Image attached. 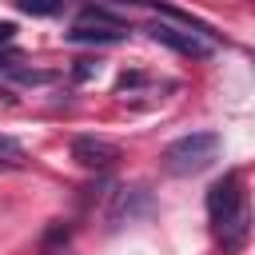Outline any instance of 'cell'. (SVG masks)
<instances>
[{
    "mask_svg": "<svg viewBox=\"0 0 255 255\" xmlns=\"http://www.w3.org/2000/svg\"><path fill=\"white\" fill-rule=\"evenodd\" d=\"M68 239H72V223H68V219H56V223L44 231V239H40V251H44V255H52V251H56V247H64Z\"/></svg>",
    "mask_w": 255,
    "mask_h": 255,
    "instance_id": "obj_8",
    "label": "cell"
},
{
    "mask_svg": "<svg viewBox=\"0 0 255 255\" xmlns=\"http://www.w3.org/2000/svg\"><path fill=\"white\" fill-rule=\"evenodd\" d=\"M72 159L84 171H108L120 159V143H112L104 135H76L72 139Z\"/></svg>",
    "mask_w": 255,
    "mask_h": 255,
    "instance_id": "obj_4",
    "label": "cell"
},
{
    "mask_svg": "<svg viewBox=\"0 0 255 255\" xmlns=\"http://www.w3.org/2000/svg\"><path fill=\"white\" fill-rule=\"evenodd\" d=\"M64 4H68V0H16V8L28 12V16H56Z\"/></svg>",
    "mask_w": 255,
    "mask_h": 255,
    "instance_id": "obj_9",
    "label": "cell"
},
{
    "mask_svg": "<svg viewBox=\"0 0 255 255\" xmlns=\"http://www.w3.org/2000/svg\"><path fill=\"white\" fill-rule=\"evenodd\" d=\"M12 72V80H20V84H52L56 80V72H32V68H8Z\"/></svg>",
    "mask_w": 255,
    "mask_h": 255,
    "instance_id": "obj_10",
    "label": "cell"
},
{
    "mask_svg": "<svg viewBox=\"0 0 255 255\" xmlns=\"http://www.w3.org/2000/svg\"><path fill=\"white\" fill-rule=\"evenodd\" d=\"M12 167H20L16 159H0V171H12Z\"/></svg>",
    "mask_w": 255,
    "mask_h": 255,
    "instance_id": "obj_14",
    "label": "cell"
},
{
    "mask_svg": "<svg viewBox=\"0 0 255 255\" xmlns=\"http://www.w3.org/2000/svg\"><path fill=\"white\" fill-rule=\"evenodd\" d=\"M131 28H112V24H88V20H76L68 28V40L72 44H120Z\"/></svg>",
    "mask_w": 255,
    "mask_h": 255,
    "instance_id": "obj_5",
    "label": "cell"
},
{
    "mask_svg": "<svg viewBox=\"0 0 255 255\" xmlns=\"http://www.w3.org/2000/svg\"><path fill=\"white\" fill-rule=\"evenodd\" d=\"M207 219L215 239L223 243V251H239L251 235V211H247V191H243V175L227 171L223 179H215L207 187Z\"/></svg>",
    "mask_w": 255,
    "mask_h": 255,
    "instance_id": "obj_1",
    "label": "cell"
},
{
    "mask_svg": "<svg viewBox=\"0 0 255 255\" xmlns=\"http://www.w3.org/2000/svg\"><path fill=\"white\" fill-rule=\"evenodd\" d=\"M92 72H96V64H92V60H76V68H72V76H76V80H88Z\"/></svg>",
    "mask_w": 255,
    "mask_h": 255,
    "instance_id": "obj_11",
    "label": "cell"
},
{
    "mask_svg": "<svg viewBox=\"0 0 255 255\" xmlns=\"http://www.w3.org/2000/svg\"><path fill=\"white\" fill-rule=\"evenodd\" d=\"M219 151H223L219 131H187L163 147V171L167 175H199L219 159Z\"/></svg>",
    "mask_w": 255,
    "mask_h": 255,
    "instance_id": "obj_2",
    "label": "cell"
},
{
    "mask_svg": "<svg viewBox=\"0 0 255 255\" xmlns=\"http://www.w3.org/2000/svg\"><path fill=\"white\" fill-rule=\"evenodd\" d=\"M0 151H4V155H20V143L8 139V135H0Z\"/></svg>",
    "mask_w": 255,
    "mask_h": 255,
    "instance_id": "obj_13",
    "label": "cell"
},
{
    "mask_svg": "<svg viewBox=\"0 0 255 255\" xmlns=\"http://www.w3.org/2000/svg\"><path fill=\"white\" fill-rule=\"evenodd\" d=\"M147 207V191L143 187H124V191H116V207H112V227H120L124 219H131L135 211H143Z\"/></svg>",
    "mask_w": 255,
    "mask_h": 255,
    "instance_id": "obj_6",
    "label": "cell"
},
{
    "mask_svg": "<svg viewBox=\"0 0 255 255\" xmlns=\"http://www.w3.org/2000/svg\"><path fill=\"white\" fill-rule=\"evenodd\" d=\"M147 32H151L155 44H163V48H171V52H179V56H191V60H207V56L215 52V40H207V36H199V32H191V28H179V24H171V20H155Z\"/></svg>",
    "mask_w": 255,
    "mask_h": 255,
    "instance_id": "obj_3",
    "label": "cell"
},
{
    "mask_svg": "<svg viewBox=\"0 0 255 255\" xmlns=\"http://www.w3.org/2000/svg\"><path fill=\"white\" fill-rule=\"evenodd\" d=\"M76 20H88V24H112V28H128V20H124V16H116V12H112V8H104V4H84Z\"/></svg>",
    "mask_w": 255,
    "mask_h": 255,
    "instance_id": "obj_7",
    "label": "cell"
},
{
    "mask_svg": "<svg viewBox=\"0 0 255 255\" xmlns=\"http://www.w3.org/2000/svg\"><path fill=\"white\" fill-rule=\"evenodd\" d=\"M16 40V24L12 20H0V44H12Z\"/></svg>",
    "mask_w": 255,
    "mask_h": 255,
    "instance_id": "obj_12",
    "label": "cell"
}]
</instances>
